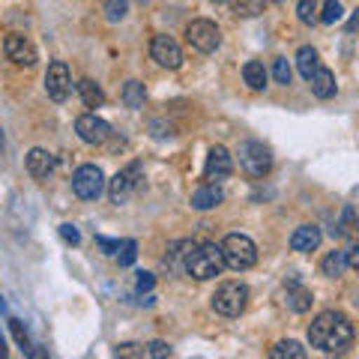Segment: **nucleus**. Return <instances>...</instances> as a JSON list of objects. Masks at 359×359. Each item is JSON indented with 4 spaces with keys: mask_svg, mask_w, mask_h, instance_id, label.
<instances>
[{
    "mask_svg": "<svg viewBox=\"0 0 359 359\" xmlns=\"http://www.w3.org/2000/svg\"><path fill=\"white\" fill-rule=\"evenodd\" d=\"M150 57L165 66V69H180L183 66V51L171 36H153L150 42Z\"/></svg>",
    "mask_w": 359,
    "mask_h": 359,
    "instance_id": "10",
    "label": "nucleus"
},
{
    "mask_svg": "<svg viewBox=\"0 0 359 359\" xmlns=\"http://www.w3.org/2000/svg\"><path fill=\"white\" fill-rule=\"evenodd\" d=\"M60 237L69 243V245H78V243H81V233H78L75 224H60Z\"/></svg>",
    "mask_w": 359,
    "mask_h": 359,
    "instance_id": "33",
    "label": "nucleus"
},
{
    "mask_svg": "<svg viewBox=\"0 0 359 359\" xmlns=\"http://www.w3.org/2000/svg\"><path fill=\"white\" fill-rule=\"evenodd\" d=\"M138 177H141V165L132 162L129 168H123V171L114 174V180L108 183V198L111 204H126L132 198V192L138 189Z\"/></svg>",
    "mask_w": 359,
    "mask_h": 359,
    "instance_id": "8",
    "label": "nucleus"
},
{
    "mask_svg": "<svg viewBox=\"0 0 359 359\" xmlns=\"http://www.w3.org/2000/svg\"><path fill=\"white\" fill-rule=\"evenodd\" d=\"M318 66H320V57H318V51H314L311 45L299 48V54H297V69H299V75L306 78V81L314 75V69H318Z\"/></svg>",
    "mask_w": 359,
    "mask_h": 359,
    "instance_id": "21",
    "label": "nucleus"
},
{
    "mask_svg": "<svg viewBox=\"0 0 359 359\" xmlns=\"http://www.w3.org/2000/svg\"><path fill=\"white\" fill-rule=\"evenodd\" d=\"M224 269L222 261V249L216 243H192L189 252L183 257V273L198 278V282H207V278H216Z\"/></svg>",
    "mask_w": 359,
    "mask_h": 359,
    "instance_id": "2",
    "label": "nucleus"
},
{
    "mask_svg": "<svg viewBox=\"0 0 359 359\" xmlns=\"http://www.w3.org/2000/svg\"><path fill=\"white\" fill-rule=\"evenodd\" d=\"M78 93H81V99H84L87 108H99V105L105 102L102 87H99L96 81H90V78H81V81H78Z\"/></svg>",
    "mask_w": 359,
    "mask_h": 359,
    "instance_id": "19",
    "label": "nucleus"
},
{
    "mask_svg": "<svg viewBox=\"0 0 359 359\" xmlns=\"http://www.w3.org/2000/svg\"><path fill=\"white\" fill-rule=\"evenodd\" d=\"M269 356L273 359H302L306 356V347L299 341H278L273 351H269Z\"/></svg>",
    "mask_w": 359,
    "mask_h": 359,
    "instance_id": "24",
    "label": "nucleus"
},
{
    "mask_svg": "<svg viewBox=\"0 0 359 359\" xmlns=\"http://www.w3.org/2000/svg\"><path fill=\"white\" fill-rule=\"evenodd\" d=\"M233 174V159L224 147H212L207 156V168H204V180L207 183H222Z\"/></svg>",
    "mask_w": 359,
    "mask_h": 359,
    "instance_id": "12",
    "label": "nucleus"
},
{
    "mask_svg": "<svg viewBox=\"0 0 359 359\" xmlns=\"http://www.w3.org/2000/svg\"><path fill=\"white\" fill-rule=\"evenodd\" d=\"M224 201V192L216 186V183H207V186H201V189H195V195H192V207L195 210H212V207H219Z\"/></svg>",
    "mask_w": 359,
    "mask_h": 359,
    "instance_id": "17",
    "label": "nucleus"
},
{
    "mask_svg": "<svg viewBox=\"0 0 359 359\" xmlns=\"http://www.w3.org/2000/svg\"><path fill=\"white\" fill-rule=\"evenodd\" d=\"M72 192L81 201H96L105 192V174L99 165H81L72 174Z\"/></svg>",
    "mask_w": 359,
    "mask_h": 359,
    "instance_id": "6",
    "label": "nucleus"
},
{
    "mask_svg": "<svg viewBox=\"0 0 359 359\" xmlns=\"http://www.w3.org/2000/svg\"><path fill=\"white\" fill-rule=\"evenodd\" d=\"M266 6V0H231V9L237 13L240 18H255L261 15Z\"/></svg>",
    "mask_w": 359,
    "mask_h": 359,
    "instance_id": "25",
    "label": "nucleus"
},
{
    "mask_svg": "<svg viewBox=\"0 0 359 359\" xmlns=\"http://www.w3.org/2000/svg\"><path fill=\"white\" fill-rule=\"evenodd\" d=\"M0 147H4V132H0Z\"/></svg>",
    "mask_w": 359,
    "mask_h": 359,
    "instance_id": "41",
    "label": "nucleus"
},
{
    "mask_svg": "<svg viewBox=\"0 0 359 359\" xmlns=\"http://www.w3.org/2000/svg\"><path fill=\"white\" fill-rule=\"evenodd\" d=\"M245 302H249V287L243 282H224L216 287V294H212V309L222 318H237L243 314Z\"/></svg>",
    "mask_w": 359,
    "mask_h": 359,
    "instance_id": "4",
    "label": "nucleus"
},
{
    "mask_svg": "<svg viewBox=\"0 0 359 359\" xmlns=\"http://www.w3.org/2000/svg\"><path fill=\"white\" fill-rule=\"evenodd\" d=\"M4 51H6V57L18 63V66H33L39 60V54L36 48H33V42L27 36H18V33H9L6 42H4Z\"/></svg>",
    "mask_w": 359,
    "mask_h": 359,
    "instance_id": "13",
    "label": "nucleus"
},
{
    "mask_svg": "<svg viewBox=\"0 0 359 359\" xmlns=\"http://www.w3.org/2000/svg\"><path fill=\"white\" fill-rule=\"evenodd\" d=\"M117 257H120V266H132L135 257H138V243H135V240H123L120 249H117Z\"/></svg>",
    "mask_w": 359,
    "mask_h": 359,
    "instance_id": "29",
    "label": "nucleus"
},
{
    "mask_svg": "<svg viewBox=\"0 0 359 359\" xmlns=\"http://www.w3.org/2000/svg\"><path fill=\"white\" fill-rule=\"evenodd\" d=\"M273 78H276V84H290V66H287V60L285 57H278L276 60V66H273Z\"/></svg>",
    "mask_w": 359,
    "mask_h": 359,
    "instance_id": "31",
    "label": "nucleus"
},
{
    "mask_svg": "<svg viewBox=\"0 0 359 359\" xmlns=\"http://www.w3.org/2000/svg\"><path fill=\"white\" fill-rule=\"evenodd\" d=\"M9 330H13V339H15V344L21 347V353H27V351H30V335H27V330H25V323H21L18 318H9Z\"/></svg>",
    "mask_w": 359,
    "mask_h": 359,
    "instance_id": "26",
    "label": "nucleus"
},
{
    "mask_svg": "<svg viewBox=\"0 0 359 359\" xmlns=\"http://www.w3.org/2000/svg\"><path fill=\"white\" fill-rule=\"evenodd\" d=\"M144 99H147V90L141 81H126L123 87V105L126 108H144Z\"/></svg>",
    "mask_w": 359,
    "mask_h": 359,
    "instance_id": "22",
    "label": "nucleus"
},
{
    "mask_svg": "<svg viewBox=\"0 0 359 359\" xmlns=\"http://www.w3.org/2000/svg\"><path fill=\"white\" fill-rule=\"evenodd\" d=\"M219 249H222L224 266H231L233 273H245V269H252L257 264V249L245 233H228Z\"/></svg>",
    "mask_w": 359,
    "mask_h": 359,
    "instance_id": "3",
    "label": "nucleus"
},
{
    "mask_svg": "<svg viewBox=\"0 0 359 359\" xmlns=\"http://www.w3.org/2000/svg\"><path fill=\"white\" fill-rule=\"evenodd\" d=\"M129 13V0H108L105 4V15L108 21H123Z\"/></svg>",
    "mask_w": 359,
    "mask_h": 359,
    "instance_id": "30",
    "label": "nucleus"
},
{
    "mask_svg": "<svg viewBox=\"0 0 359 359\" xmlns=\"http://www.w3.org/2000/svg\"><path fill=\"white\" fill-rule=\"evenodd\" d=\"M96 245H99V249H102L105 255H117L120 240H108V237H102V233H96Z\"/></svg>",
    "mask_w": 359,
    "mask_h": 359,
    "instance_id": "34",
    "label": "nucleus"
},
{
    "mask_svg": "<svg viewBox=\"0 0 359 359\" xmlns=\"http://www.w3.org/2000/svg\"><path fill=\"white\" fill-rule=\"evenodd\" d=\"M9 353V347H6V339H4V332H0V356H6Z\"/></svg>",
    "mask_w": 359,
    "mask_h": 359,
    "instance_id": "39",
    "label": "nucleus"
},
{
    "mask_svg": "<svg viewBox=\"0 0 359 359\" xmlns=\"http://www.w3.org/2000/svg\"><path fill=\"white\" fill-rule=\"evenodd\" d=\"M114 353L117 356H144V347H138V344H120Z\"/></svg>",
    "mask_w": 359,
    "mask_h": 359,
    "instance_id": "35",
    "label": "nucleus"
},
{
    "mask_svg": "<svg viewBox=\"0 0 359 359\" xmlns=\"http://www.w3.org/2000/svg\"><path fill=\"white\" fill-rule=\"evenodd\" d=\"M54 165H57V159L48 153V150H42V147H33L27 153V174L33 180H45L51 171H54Z\"/></svg>",
    "mask_w": 359,
    "mask_h": 359,
    "instance_id": "14",
    "label": "nucleus"
},
{
    "mask_svg": "<svg viewBox=\"0 0 359 359\" xmlns=\"http://www.w3.org/2000/svg\"><path fill=\"white\" fill-rule=\"evenodd\" d=\"M186 39H189V45H192L195 51L210 54V51H216L222 45V33H219V27L212 25V21L198 18V21H192V25L186 27Z\"/></svg>",
    "mask_w": 359,
    "mask_h": 359,
    "instance_id": "7",
    "label": "nucleus"
},
{
    "mask_svg": "<svg viewBox=\"0 0 359 359\" xmlns=\"http://www.w3.org/2000/svg\"><path fill=\"white\" fill-rule=\"evenodd\" d=\"M75 132H78V138H81L84 144H105L111 138V126L96 114H81L75 120Z\"/></svg>",
    "mask_w": 359,
    "mask_h": 359,
    "instance_id": "11",
    "label": "nucleus"
},
{
    "mask_svg": "<svg viewBox=\"0 0 359 359\" xmlns=\"http://www.w3.org/2000/svg\"><path fill=\"white\" fill-rule=\"evenodd\" d=\"M243 81L249 84L252 90H264L266 87V69L261 60H249L243 66Z\"/></svg>",
    "mask_w": 359,
    "mask_h": 359,
    "instance_id": "20",
    "label": "nucleus"
},
{
    "mask_svg": "<svg viewBox=\"0 0 359 359\" xmlns=\"http://www.w3.org/2000/svg\"><path fill=\"white\" fill-rule=\"evenodd\" d=\"M320 228H314V224H299V228L290 233V249L294 252H314L320 245Z\"/></svg>",
    "mask_w": 359,
    "mask_h": 359,
    "instance_id": "15",
    "label": "nucleus"
},
{
    "mask_svg": "<svg viewBox=\"0 0 359 359\" xmlns=\"http://www.w3.org/2000/svg\"><path fill=\"white\" fill-rule=\"evenodd\" d=\"M240 168L249 177L261 180L273 171V153H269V147H264L261 141H245V144H240Z\"/></svg>",
    "mask_w": 359,
    "mask_h": 359,
    "instance_id": "5",
    "label": "nucleus"
},
{
    "mask_svg": "<svg viewBox=\"0 0 359 359\" xmlns=\"http://www.w3.org/2000/svg\"><path fill=\"white\" fill-rule=\"evenodd\" d=\"M341 15H344V9H341L339 0H327L323 9H320V21H323V25H335V21H341Z\"/></svg>",
    "mask_w": 359,
    "mask_h": 359,
    "instance_id": "28",
    "label": "nucleus"
},
{
    "mask_svg": "<svg viewBox=\"0 0 359 359\" xmlns=\"http://www.w3.org/2000/svg\"><path fill=\"white\" fill-rule=\"evenodd\" d=\"M144 353H147V356H156V359H162V356H171V347H168L165 341H150L147 347H144Z\"/></svg>",
    "mask_w": 359,
    "mask_h": 359,
    "instance_id": "32",
    "label": "nucleus"
},
{
    "mask_svg": "<svg viewBox=\"0 0 359 359\" xmlns=\"http://www.w3.org/2000/svg\"><path fill=\"white\" fill-rule=\"evenodd\" d=\"M69 90H72V75H69V66L63 60H54L45 72V93H48L54 102H66L69 99Z\"/></svg>",
    "mask_w": 359,
    "mask_h": 359,
    "instance_id": "9",
    "label": "nucleus"
},
{
    "mask_svg": "<svg viewBox=\"0 0 359 359\" xmlns=\"http://www.w3.org/2000/svg\"><path fill=\"white\" fill-rule=\"evenodd\" d=\"M341 233H353V207L344 210V219H341Z\"/></svg>",
    "mask_w": 359,
    "mask_h": 359,
    "instance_id": "38",
    "label": "nucleus"
},
{
    "mask_svg": "<svg viewBox=\"0 0 359 359\" xmlns=\"http://www.w3.org/2000/svg\"><path fill=\"white\" fill-rule=\"evenodd\" d=\"M0 314H6V302H4V297H0Z\"/></svg>",
    "mask_w": 359,
    "mask_h": 359,
    "instance_id": "40",
    "label": "nucleus"
},
{
    "mask_svg": "<svg viewBox=\"0 0 359 359\" xmlns=\"http://www.w3.org/2000/svg\"><path fill=\"white\" fill-rule=\"evenodd\" d=\"M344 264H347V269H356L359 266V249H356V245H351V249L344 252Z\"/></svg>",
    "mask_w": 359,
    "mask_h": 359,
    "instance_id": "37",
    "label": "nucleus"
},
{
    "mask_svg": "<svg viewBox=\"0 0 359 359\" xmlns=\"http://www.w3.org/2000/svg\"><path fill=\"white\" fill-rule=\"evenodd\" d=\"M285 302H287V309H290V311L302 314V311H309V309H311L314 297H311V290H309V287H302V285H297V282H290V285H287V297H285Z\"/></svg>",
    "mask_w": 359,
    "mask_h": 359,
    "instance_id": "18",
    "label": "nucleus"
},
{
    "mask_svg": "<svg viewBox=\"0 0 359 359\" xmlns=\"http://www.w3.org/2000/svg\"><path fill=\"white\" fill-rule=\"evenodd\" d=\"M344 269H347V264H344V252H330L327 257H323V264H320V273L327 276V278H339Z\"/></svg>",
    "mask_w": 359,
    "mask_h": 359,
    "instance_id": "23",
    "label": "nucleus"
},
{
    "mask_svg": "<svg viewBox=\"0 0 359 359\" xmlns=\"http://www.w3.org/2000/svg\"><path fill=\"white\" fill-rule=\"evenodd\" d=\"M153 285H156V278L150 276V273H138V294H144V290H153Z\"/></svg>",
    "mask_w": 359,
    "mask_h": 359,
    "instance_id": "36",
    "label": "nucleus"
},
{
    "mask_svg": "<svg viewBox=\"0 0 359 359\" xmlns=\"http://www.w3.org/2000/svg\"><path fill=\"white\" fill-rule=\"evenodd\" d=\"M297 15H299L302 25H314V21H318V0H299Z\"/></svg>",
    "mask_w": 359,
    "mask_h": 359,
    "instance_id": "27",
    "label": "nucleus"
},
{
    "mask_svg": "<svg viewBox=\"0 0 359 359\" xmlns=\"http://www.w3.org/2000/svg\"><path fill=\"white\" fill-rule=\"evenodd\" d=\"M309 84H311V93L318 99H332L335 90H339V84H335V75L330 69H323V66L314 69V75L309 78Z\"/></svg>",
    "mask_w": 359,
    "mask_h": 359,
    "instance_id": "16",
    "label": "nucleus"
},
{
    "mask_svg": "<svg viewBox=\"0 0 359 359\" xmlns=\"http://www.w3.org/2000/svg\"><path fill=\"white\" fill-rule=\"evenodd\" d=\"M309 341L323 353H344L353 344V323L341 311H320L309 327Z\"/></svg>",
    "mask_w": 359,
    "mask_h": 359,
    "instance_id": "1",
    "label": "nucleus"
}]
</instances>
